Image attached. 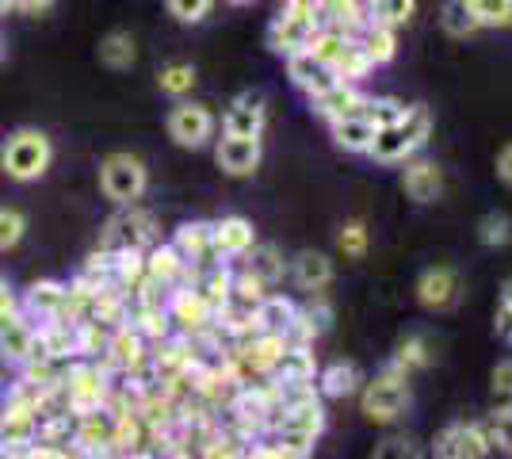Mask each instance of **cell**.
Wrapping results in <instances>:
<instances>
[{
	"label": "cell",
	"mask_w": 512,
	"mask_h": 459,
	"mask_svg": "<svg viewBox=\"0 0 512 459\" xmlns=\"http://www.w3.org/2000/svg\"><path fill=\"white\" fill-rule=\"evenodd\" d=\"M371 62H367V54L360 50V43H356V35H352V43L344 46V54L333 62V73H337V81H348V85H360L363 77L371 73Z\"/></svg>",
	"instance_id": "obj_38"
},
{
	"label": "cell",
	"mask_w": 512,
	"mask_h": 459,
	"mask_svg": "<svg viewBox=\"0 0 512 459\" xmlns=\"http://www.w3.org/2000/svg\"><path fill=\"white\" fill-rule=\"evenodd\" d=\"M314 375H318V356L310 352V345H283L268 379L279 387H291V383H314Z\"/></svg>",
	"instance_id": "obj_18"
},
{
	"label": "cell",
	"mask_w": 512,
	"mask_h": 459,
	"mask_svg": "<svg viewBox=\"0 0 512 459\" xmlns=\"http://www.w3.org/2000/svg\"><path fill=\"white\" fill-rule=\"evenodd\" d=\"M428 134H432V115H428V108L413 104V108H406V119H398L386 131H375L367 157H375L379 165H406L409 157L425 150Z\"/></svg>",
	"instance_id": "obj_2"
},
{
	"label": "cell",
	"mask_w": 512,
	"mask_h": 459,
	"mask_svg": "<svg viewBox=\"0 0 512 459\" xmlns=\"http://www.w3.org/2000/svg\"><path fill=\"white\" fill-rule=\"evenodd\" d=\"M490 387H493V398H497L501 406H505V402H512V356H509V360H501V364L493 368Z\"/></svg>",
	"instance_id": "obj_46"
},
{
	"label": "cell",
	"mask_w": 512,
	"mask_h": 459,
	"mask_svg": "<svg viewBox=\"0 0 512 459\" xmlns=\"http://www.w3.org/2000/svg\"><path fill=\"white\" fill-rule=\"evenodd\" d=\"M295 314H299V306L291 303L287 295H264V303L256 306V329H264V333H279L283 337V329L295 322Z\"/></svg>",
	"instance_id": "obj_27"
},
{
	"label": "cell",
	"mask_w": 512,
	"mask_h": 459,
	"mask_svg": "<svg viewBox=\"0 0 512 459\" xmlns=\"http://www.w3.org/2000/svg\"><path fill=\"white\" fill-rule=\"evenodd\" d=\"M352 43V35H344L341 27H329V23H321L318 31H314V39H310V54L318 58V62H325V66L333 69V62L344 54V46Z\"/></svg>",
	"instance_id": "obj_31"
},
{
	"label": "cell",
	"mask_w": 512,
	"mask_h": 459,
	"mask_svg": "<svg viewBox=\"0 0 512 459\" xmlns=\"http://www.w3.org/2000/svg\"><path fill=\"white\" fill-rule=\"evenodd\" d=\"M360 368L356 364H348V360H337V364H329V368H321L318 372V394L321 398H348V394L360 391Z\"/></svg>",
	"instance_id": "obj_25"
},
{
	"label": "cell",
	"mask_w": 512,
	"mask_h": 459,
	"mask_svg": "<svg viewBox=\"0 0 512 459\" xmlns=\"http://www.w3.org/2000/svg\"><path fill=\"white\" fill-rule=\"evenodd\" d=\"M23 238H27V215H23L20 207L4 203L0 207V253H12Z\"/></svg>",
	"instance_id": "obj_39"
},
{
	"label": "cell",
	"mask_w": 512,
	"mask_h": 459,
	"mask_svg": "<svg viewBox=\"0 0 512 459\" xmlns=\"http://www.w3.org/2000/svg\"><path fill=\"white\" fill-rule=\"evenodd\" d=\"M428 364V345H425V337H402L398 345H394V356H390V368L394 372H402V375H413L417 368H425Z\"/></svg>",
	"instance_id": "obj_36"
},
{
	"label": "cell",
	"mask_w": 512,
	"mask_h": 459,
	"mask_svg": "<svg viewBox=\"0 0 512 459\" xmlns=\"http://www.w3.org/2000/svg\"><path fill=\"white\" fill-rule=\"evenodd\" d=\"M329 131H333V142H337L344 153H371V142H375V127H371L363 115H348V119H337V123H329Z\"/></svg>",
	"instance_id": "obj_26"
},
{
	"label": "cell",
	"mask_w": 512,
	"mask_h": 459,
	"mask_svg": "<svg viewBox=\"0 0 512 459\" xmlns=\"http://www.w3.org/2000/svg\"><path fill=\"white\" fill-rule=\"evenodd\" d=\"M356 43H360V50L367 54L371 66H386L398 54V31H390L383 23H363L360 31H356Z\"/></svg>",
	"instance_id": "obj_24"
},
{
	"label": "cell",
	"mask_w": 512,
	"mask_h": 459,
	"mask_svg": "<svg viewBox=\"0 0 512 459\" xmlns=\"http://www.w3.org/2000/svg\"><path fill=\"white\" fill-rule=\"evenodd\" d=\"M146 280L161 284L165 291H172V287H192L195 268L172 249V241H153L150 249H146Z\"/></svg>",
	"instance_id": "obj_9"
},
{
	"label": "cell",
	"mask_w": 512,
	"mask_h": 459,
	"mask_svg": "<svg viewBox=\"0 0 512 459\" xmlns=\"http://www.w3.org/2000/svg\"><path fill=\"white\" fill-rule=\"evenodd\" d=\"M20 310L35 326H43V322H65V284L62 280H35V284H27Z\"/></svg>",
	"instance_id": "obj_12"
},
{
	"label": "cell",
	"mask_w": 512,
	"mask_h": 459,
	"mask_svg": "<svg viewBox=\"0 0 512 459\" xmlns=\"http://www.w3.org/2000/svg\"><path fill=\"white\" fill-rule=\"evenodd\" d=\"M478 241H482V245H490V249H501V245H509V241H512V222L505 219V215L490 211L486 219L478 222Z\"/></svg>",
	"instance_id": "obj_42"
},
{
	"label": "cell",
	"mask_w": 512,
	"mask_h": 459,
	"mask_svg": "<svg viewBox=\"0 0 512 459\" xmlns=\"http://www.w3.org/2000/svg\"><path fill=\"white\" fill-rule=\"evenodd\" d=\"M360 410H363V417L375 421V425H394V421L409 410V375L394 372V368L386 364L371 383H363Z\"/></svg>",
	"instance_id": "obj_4"
},
{
	"label": "cell",
	"mask_w": 512,
	"mask_h": 459,
	"mask_svg": "<svg viewBox=\"0 0 512 459\" xmlns=\"http://www.w3.org/2000/svg\"><path fill=\"white\" fill-rule=\"evenodd\" d=\"M35 352L54 360V364H62V368L69 360H77V329H73V322H43V326H35Z\"/></svg>",
	"instance_id": "obj_20"
},
{
	"label": "cell",
	"mask_w": 512,
	"mask_h": 459,
	"mask_svg": "<svg viewBox=\"0 0 512 459\" xmlns=\"http://www.w3.org/2000/svg\"><path fill=\"white\" fill-rule=\"evenodd\" d=\"M222 4H230V8H249L253 0H222Z\"/></svg>",
	"instance_id": "obj_57"
},
{
	"label": "cell",
	"mask_w": 512,
	"mask_h": 459,
	"mask_svg": "<svg viewBox=\"0 0 512 459\" xmlns=\"http://www.w3.org/2000/svg\"><path fill=\"white\" fill-rule=\"evenodd\" d=\"M54 165V142L39 127H16L0 142V173L12 184H35Z\"/></svg>",
	"instance_id": "obj_1"
},
{
	"label": "cell",
	"mask_w": 512,
	"mask_h": 459,
	"mask_svg": "<svg viewBox=\"0 0 512 459\" xmlns=\"http://www.w3.org/2000/svg\"><path fill=\"white\" fill-rule=\"evenodd\" d=\"M241 459H287V456L279 452L272 440H253V444H245Z\"/></svg>",
	"instance_id": "obj_50"
},
{
	"label": "cell",
	"mask_w": 512,
	"mask_h": 459,
	"mask_svg": "<svg viewBox=\"0 0 512 459\" xmlns=\"http://www.w3.org/2000/svg\"><path fill=\"white\" fill-rule=\"evenodd\" d=\"M321 23L314 20H302V16H291V12H279L276 20L268 23V46H272V54L279 58H291V54H299L310 46L314 39V31H318Z\"/></svg>",
	"instance_id": "obj_16"
},
{
	"label": "cell",
	"mask_w": 512,
	"mask_h": 459,
	"mask_svg": "<svg viewBox=\"0 0 512 459\" xmlns=\"http://www.w3.org/2000/svg\"><path fill=\"white\" fill-rule=\"evenodd\" d=\"M497 176H501L505 184H512V146H505V150L497 153Z\"/></svg>",
	"instance_id": "obj_52"
},
{
	"label": "cell",
	"mask_w": 512,
	"mask_h": 459,
	"mask_svg": "<svg viewBox=\"0 0 512 459\" xmlns=\"http://www.w3.org/2000/svg\"><path fill=\"white\" fill-rule=\"evenodd\" d=\"M4 16H12V0H0V20Z\"/></svg>",
	"instance_id": "obj_56"
},
{
	"label": "cell",
	"mask_w": 512,
	"mask_h": 459,
	"mask_svg": "<svg viewBox=\"0 0 512 459\" xmlns=\"http://www.w3.org/2000/svg\"><path fill=\"white\" fill-rule=\"evenodd\" d=\"M440 27L448 31L451 39H470L474 31H482V23H478V16H474V8H470L467 0H448L444 12H440Z\"/></svg>",
	"instance_id": "obj_30"
},
{
	"label": "cell",
	"mask_w": 512,
	"mask_h": 459,
	"mask_svg": "<svg viewBox=\"0 0 512 459\" xmlns=\"http://www.w3.org/2000/svg\"><path fill=\"white\" fill-rule=\"evenodd\" d=\"M287 276L295 280V287L318 295V291H325V287L333 284V261H329L325 253H310V249H306V253H299V257L291 261Z\"/></svg>",
	"instance_id": "obj_23"
},
{
	"label": "cell",
	"mask_w": 512,
	"mask_h": 459,
	"mask_svg": "<svg viewBox=\"0 0 512 459\" xmlns=\"http://www.w3.org/2000/svg\"><path fill=\"white\" fill-rule=\"evenodd\" d=\"M241 261H245V272H253L264 287L279 284V280L287 276V264H283V257H279L276 245H253V249H249Z\"/></svg>",
	"instance_id": "obj_28"
},
{
	"label": "cell",
	"mask_w": 512,
	"mask_h": 459,
	"mask_svg": "<svg viewBox=\"0 0 512 459\" xmlns=\"http://www.w3.org/2000/svg\"><path fill=\"white\" fill-rule=\"evenodd\" d=\"M54 4H58V0H12V12L39 20V16H46V12H54Z\"/></svg>",
	"instance_id": "obj_49"
},
{
	"label": "cell",
	"mask_w": 512,
	"mask_h": 459,
	"mask_svg": "<svg viewBox=\"0 0 512 459\" xmlns=\"http://www.w3.org/2000/svg\"><path fill=\"white\" fill-rule=\"evenodd\" d=\"M16 306H20V295L12 291V284H8V276L0 272V318H4L8 310H16Z\"/></svg>",
	"instance_id": "obj_51"
},
{
	"label": "cell",
	"mask_w": 512,
	"mask_h": 459,
	"mask_svg": "<svg viewBox=\"0 0 512 459\" xmlns=\"http://www.w3.org/2000/svg\"><path fill=\"white\" fill-rule=\"evenodd\" d=\"M31 356H35V322L16 306L0 318V364L20 368Z\"/></svg>",
	"instance_id": "obj_10"
},
{
	"label": "cell",
	"mask_w": 512,
	"mask_h": 459,
	"mask_svg": "<svg viewBox=\"0 0 512 459\" xmlns=\"http://www.w3.org/2000/svg\"><path fill=\"white\" fill-rule=\"evenodd\" d=\"M268 123V108H264V96L260 92H237L230 100V108L222 115V134H234V138H260Z\"/></svg>",
	"instance_id": "obj_11"
},
{
	"label": "cell",
	"mask_w": 512,
	"mask_h": 459,
	"mask_svg": "<svg viewBox=\"0 0 512 459\" xmlns=\"http://www.w3.org/2000/svg\"><path fill=\"white\" fill-rule=\"evenodd\" d=\"M371 459H425V448L417 444L413 437H386Z\"/></svg>",
	"instance_id": "obj_43"
},
{
	"label": "cell",
	"mask_w": 512,
	"mask_h": 459,
	"mask_svg": "<svg viewBox=\"0 0 512 459\" xmlns=\"http://www.w3.org/2000/svg\"><path fill=\"white\" fill-rule=\"evenodd\" d=\"M153 241H157V219L134 203V207H123L119 215L107 219L104 234H100V249H111V253H123V249H150Z\"/></svg>",
	"instance_id": "obj_6"
},
{
	"label": "cell",
	"mask_w": 512,
	"mask_h": 459,
	"mask_svg": "<svg viewBox=\"0 0 512 459\" xmlns=\"http://www.w3.org/2000/svg\"><path fill=\"white\" fill-rule=\"evenodd\" d=\"M0 410H4V387H0Z\"/></svg>",
	"instance_id": "obj_58"
},
{
	"label": "cell",
	"mask_w": 512,
	"mask_h": 459,
	"mask_svg": "<svg viewBox=\"0 0 512 459\" xmlns=\"http://www.w3.org/2000/svg\"><path fill=\"white\" fill-rule=\"evenodd\" d=\"M337 245H341L344 257H363L367 253V226L363 222H344L341 234H337Z\"/></svg>",
	"instance_id": "obj_44"
},
{
	"label": "cell",
	"mask_w": 512,
	"mask_h": 459,
	"mask_svg": "<svg viewBox=\"0 0 512 459\" xmlns=\"http://www.w3.org/2000/svg\"><path fill=\"white\" fill-rule=\"evenodd\" d=\"M360 115L375 127V131H386V127H394L398 119H406V104L394 100V96H367Z\"/></svg>",
	"instance_id": "obj_32"
},
{
	"label": "cell",
	"mask_w": 512,
	"mask_h": 459,
	"mask_svg": "<svg viewBox=\"0 0 512 459\" xmlns=\"http://www.w3.org/2000/svg\"><path fill=\"white\" fill-rule=\"evenodd\" d=\"M482 27H512V0H467Z\"/></svg>",
	"instance_id": "obj_40"
},
{
	"label": "cell",
	"mask_w": 512,
	"mask_h": 459,
	"mask_svg": "<svg viewBox=\"0 0 512 459\" xmlns=\"http://www.w3.org/2000/svg\"><path fill=\"white\" fill-rule=\"evenodd\" d=\"M497 333H501V337L512 345V318H509V314H497Z\"/></svg>",
	"instance_id": "obj_53"
},
{
	"label": "cell",
	"mask_w": 512,
	"mask_h": 459,
	"mask_svg": "<svg viewBox=\"0 0 512 459\" xmlns=\"http://www.w3.org/2000/svg\"><path fill=\"white\" fill-rule=\"evenodd\" d=\"M157 88L165 96H172V100H184L195 88V69L188 62H165V66L157 69Z\"/></svg>",
	"instance_id": "obj_35"
},
{
	"label": "cell",
	"mask_w": 512,
	"mask_h": 459,
	"mask_svg": "<svg viewBox=\"0 0 512 459\" xmlns=\"http://www.w3.org/2000/svg\"><path fill=\"white\" fill-rule=\"evenodd\" d=\"M493 448L482 421H455L448 429H440V437L432 440V456L436 459H486Z\"/></svg>",
	"instance_id": "obj_7"
},
{
	"label": "cell",
	"mask_w": 512,
	"mask_h": 459,
	"mask_svg": "<svg viewBox=\"0 0 512 459\" xmlns=\"http://www.w3.org/2000/svg\"><path fill=\"white\" fill-rule=\"evenodd\" d=\"M165 8H169V16L176 23L195 27V23H203L207 16H211L214 0H165Z\"/></svg>",
	"instance_id": "obj_41"
},
{
	"label": "cell",
	"mask_w": 512,
	"mask_h": 459,
	"mask_svg": "<svg viewBox=\"0 0 512 459\" xmlns=\"http://www.w3.org/2000/svg\"><path fill=\"white\" fill-rule=\"evenodd\" d=\"M509 456H512V452H509Z\"/></svg>",
	"instance_id": "obj_59"
},
{
	"label": "cell",
	"mask_w": 512,
	"mask_h": 459,
	"mask_svg": "<svg viewBox=\"0 0 512 459\" xmlns=\"http://www.w3.org/2000/svg\"><path fill=\"white\" fill-rule=\"evenodd\" d=\"M363 100L367 96L360 92V85L337 81V85H329L325 92H318L310 104H314V115H321L325 123H337V119H348V115H360Z\"/></svg>",
	"instance_id": "obj_19"
},
{
	"label": "cell",
	"mask_w": 512,
	"mask_h": 459,
	"mask_svg": "<svg viewBox=\"0 0 512 459\" xmlns=\"http://www.w3.org/2000/svg\"><path fill=\"white\" fill-rule=\"evenodd\" d=\"M100 192H104L115 207H134L138 199L150 192V169L138 153H107L100 161Z\"/></svg>",
	"instance_id": "obj_3"
},
{
	"label": "cell",
	"mask_w": 512,
	"mask_h": 459,
	"mask_svg": "<svg viewBox=\"0 0 512 459\" xmlns=\"http://www.w3.org/2000/svg\"><path fill=\"white\" fill-rule=\"evenodd\" d=\"M417 299L428 310H448V306H455V299H459V276H455V268H448V264L428 268L425 276L417 280Z\"/></svg>",
	"instance_id": "obj_21"
},
{
	"label": "cell",
	"mask_w": 512,
	"mask_h": 459,
	"mask_svg": "<svg viewBox=\"0 0 512 459\" xmlns=\"http://www.w3.org/2000/svg\"><path fill=\"white\" fill-rule=\"evenodd\" d=\"M413 12H417V0H367L371 23H383L390 31L406 27V23L413 20Z\"/></svg>",
	"instance_id": "obj_33"
},
{
	"label": "cell",
	"mask_w": 512,
	"mask_h": 459,
	"mask_svg": "<svg viewBox=\"0 0 512 459\" xmlns=\"http://www.w3.org/2000/svg\"><path fill=\"white\" fill-rule=\"evenodd\" d=\"M4 58H8V39H4V31H0V66H4Z\"/></svg>",
	"instance_id": "obj_55"
},
{
	"label": "cell",
	"mask_w": 512,
	"mask_h": 459,
	"mask_svg": "<svg viewBox=\"0 0 512 459\" xmlns=\"http://www.w3.org/2000/svg\"><path fill=\"white\" fill-rule=\"evenodd\" d=\"M279 12H291V16L321 23V0H283V8H279Z\"/></svg>",
	"instance_id": "obj_48"
},
{
	"label": "cell",
	"mask_w": 512,
	"mask_h": 459,
	"mask_svg": "<svg viewBox=\"0 0 512 459\" xmlns=\"http://www.w3.org/2000/svg\"><path fill=\"white\" fill-rule=\"evenodd\" d=\"M211 241H214V253H218V261H241L249 249L256 245V230L249 219H241V215H226V219L211 222Z\"/></svg>",
	"instance_id": "obj_14"
},
{
	"label": "cell",
	"mask_w": 512,
	"mask_h": 459,
	"mask_svg": "<svg viewBox=\"0 0 512 459\" xmlns=\"http://www.w3.org/2000/svg\"><path fill=\"white\" fill-rule=\"evenodd\" d=\"M260 157L264 146L260 138H234V134H222L214 142V161L226 176H253L260 169Z\"/></svg>",
	"instance_id": "obj_13"
},
{
	"label": "cell",
	"mask_w": 512,
	"mask_h": 459,
	"mask_svg": "<svg viewBox=\"0 0 512 459\" xmlns=\"http://www.w3.org/2000/svg\"><path fill=\"white\" fill-rule=\"evenodd\" d=\"M482 433H486V440H490V448H497V452H512V402H505V406H497V410L486 414Z\"/></svg>",
	"instance_id": "obj_37"
},
{
	"label": "cell",
	"mask_w": 512,
	"mask_h": 459,
	"mask_svg": "<svg viewBox=\"0 0 512 459\" xmlns=\"http://www.w3.org/2000/svg\"><path fill=\"white\" fill-rule=\"evenodd\" d=\"M165 314H169L172 329H180L184 337H195V333L214 326L211 303L195 287H172L169 295H165Z\"/></svg>",
	"instance_id": "obj_8"
},
{
	"label": "cell",
	"mask_w": 512,
	"mask_h": 459,
	"mask_svg": "<svg viewBox=\"0 0 512 459\" xmlns=\"http://www.w3.org/2000/svg\"><path fill=\"white\" fill-rule=\"evenodd\" d=\"M501 314H509V318H512V280L501 287Z\"/></svg>",
	"instance_id": "obj_54"
},
{
	"label": "cell",
	"mask_w": 512,
	"mask_h": 459,
	"mask_svg": "<svg viewBox=\"0 0 512 459\" xmlns=\"http://www.w3.org/2000/svg\"><path fill=\"white\" fill-rule=\"evenodd\" d=\"M172 249L192 264V268H207V264H226L218 261L214 253V241H211V222L195 219V222H180L176 234H172Z\"/></svg>",
	"instance_id": "obj_15"
},
{
	"label": "cell",
	"mask_w": 512,
	"mask_h": 459,
	"mask_svg": "<svg viewBox=\"0 0 512 459\" xmlns=\"http://www.w3.org/2000/svg\"><path fill=\"white\" fill-rule=\"evenodd\" d=\"M299 310H302V318L318 329V333H325V329H329V322H333V306L321 303V299H314L310 306H299Z\"/></svg>",
	"instance_id": "obj_47"
},
{
	"label": "cell",
	"mask_w": 512,
	"mask_h": 459,
	"mask_svg": "<svg viewBox=\"0 0 512 459\" xmlns=\"http://www.w3.org/2000/svg\"><path fill=\"white\" fill-rule=\"evenodd\" d=\"M287 77H291V85L299 88V92H306L310 100H314L318 92H325L329 85H337V73L325 66V62H318L310 50H299V54L287 58Z\"/></svg>",
	"instance_id": "obj_17"
},
{
	"label": "cell",
	"mask_w": 512,
	"mask_h": 459,
	"mask_svg": "<svg viewBox=\"0 0 512 459\" xmlns=\"http://www.w3.org/2000/svg\"><path fill=\"white\" fill-rule=\"evenodd\" d=\"M241 452H245V444H241V440H234L226 429H222V433H218V437H214L211 444L199 452V459H241Z\"/></svg>",
	"instance_id": "obj_45"
},
{
	"label": "cell",
	"mask_w": 512,
	"mask_h": 459,
	"mask_svg": "<svg viewBox=\"0 0 512 459\" xmlns=\"http://www.w3.org/2000/svg\"><path fill=\"white\" fill-rule=\"evenodd\" d=\"M402 188L413 203H432V199L444 192V176H440V165L436 161H425V157H409L406 173H402Z\"/></svg>",
	"instance_id": "obj_22"
},
{
	"label": "cell",
	"mask_w": 512,
	"mask_h": 459,
	"mask_svg": "<svg viewBox=\"0 0 512 459\" xmlns=\"http://www.w3.org/2000/svg\"><path fill=\"white\" fill-rule=\"evenodd\" d=\"M73 329H77V360H104V349H107L111 329L100 326L96 318L73 322Z\"/></svg>",
	"instance_id": "obj_34"
},
{
	"label": "cell",
	"mask_w": 512,
	"mask_h": 459,
	"mask_svg": "<svg viewBox=\"0 0 512 459\" xmlns=\"http://www.w3.org/2000/svg\"><path fill=\"white\" fill-rule=\"evenodd\" d=\"M100 62L107 69H130L138 62V43L130 31H107L100 39Z\"/></svg>",
	"instance_id": "obj_29"
},
{
	"label": "cell",
	"mask_w": 512,
	"mask_h": 459,
	"mask_svg": "<svg viewBox=\"0 0 512 459\" xmlns=\"http://www.w3.org/2000/svg\"><path fill=\"white\" fill-rule=\"evenodd\" d=\"M165 131L180 150H203L211 146L214 134H218V119L207 104H195V100H176L165 119Z\"/></svg>",
	"instance_id": "obj_5"
}]
</instances>
